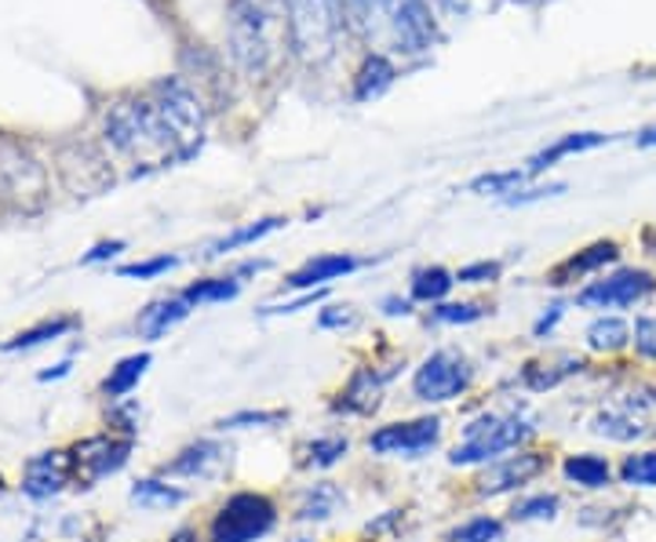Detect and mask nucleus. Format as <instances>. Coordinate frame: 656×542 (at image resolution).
<instances>
[{
  "label": "nucleus",
  "mask_w": 656,
  "mask_h": 542,
  "mask_svg": "<svg viewBox=\"0 0 656 542\" xmlns=\"http://www.w3.org/2000/svg\"><path fill=\"white\" fill-rule=\"evenodd\" d=\"M631 343V327L621 317H598L587 327V346L595 353H621Z\"/></svg>",
  "instance_id": "nucleus-23"
},
{
  "label": "nucleus",
  "mask_w": 656,
  "mask_h": 542,
  "mask_svg": "<svg viewBox=\"0 0 656 542\" xmlns=\"http://www.w3.org/2000/svg\"><path fill=\"white\" fill-rule=\"evenodd\" d=\"M78 324L73 317H55V321H41L27 327V332H19L11 343H4V350H30V346H41V343H55L59 335H66L70 327Z\"/></svg>",
  "instance_id": "nucleus-27"
},
{
  "label": "nucleus",
  "mask_w": 656,
  "mask_h": 542,
  "mask_svg": "<svg viewBox=\"0 0 656 542\" xmlns=\"http://www.w3.org/2000/svg\"><path fill=\"white\" fill-rule=\"evenodd\" d=\"M183 499H186V491L164 481H139L132 488V502H139L143 510H168V507H180Z\"/></svg>",
  "instance_id": "nucleus-26"
},
{
  "label": "nucleus",
  "mask_w": 656,
  "mask_h": 542,
  "mask_svg": "<svg viewBox=\"0 0 656 542\" xmlns=\"http://www.w3.org/2000/svg\"><path fill=\"white\" fill-rule=\"evenodd\" d=\"M562 473L570 477L573 484L591 488V491L609 488V481H613V466L605 462L602 456H591V451H584V456H570V459H565V462H562Z\"/></svg>",
  "instance_id": "nucleus-18"
},
{
  "label": "nucleus",
  "mask_w": 656,
  "mask_h": 542,
  "mask_svg": "<svg viewBox=\"0 0 656 542\" xmlns=\"http://www.w3.org/2000/svg\"><path fill=\"white\" fill-rule=\"evenodd\" d=\"M175 267V259L172 256H161V259H150V262H135V267H124L121 270V277H157V273H164V270H172Z\"/></svg>",
  "instance_id": "nucleus-41"
},
{
  "label": "nucleus",
  "mask_w": 656,
  "mask_h": 542,
  "mask_svg": "<svg viewBox=\"0 0 656 542\" xmlns=\"http://www.w3.org/2000/svg\"><path fill=\"white\" fill-rule=\"evenodd\" d=\"M288 15V41L293 52L321 66L332 59L339 44V30H344V15H339V0H281Z\"/></svg>",
  "instance_id": "nucleus-3"
},
{
  "label": "nucleus",
  "mask_w": 656,
  "mask_h": 542,
  "mask_svg": "<svg viewBox=\"0 0 656 542\" xmlns=\"http://www.w3.org/2000/svg\"><path fill=\"white\" fill-rule=\"evenodd\" d=\"M150 368V353H132V357H124L117 368H110L106 375V383H103V394L110 400H121V397H129L132 389L139 386V379L146 375Z\"/></svg>",
  "instance_id": "nucleus-20"
},
{
  "label": "nucleus",
  "mask_w": 656,
  "mask_h": 542,
  "mask_svg": "<svg viewBox=\"0 0 656 542\" xmlns=\"http://www.w3.org/2000/svg\"><path fill=\"white\" fill-rule=\"evenodd\" d=\"M73 477V459L66 451H44L27 466V481H22V491L33 499H48L66 484Z\"/></svg>",
  "instance_id": "nucleus-12"
},
{
  "label": "nucleus",
  "mask_w": 656,
  "mask_h": 542,
  "mask_svg": "<svg viewBox=\"0 0 656 542\" xmlns=\"http://www.w3.org/2000/svg\"><path fill=\"white\" fill-rule=\"evenodd\" d=\"M350 8H355L358 22H365V27H372V19L383 15L387 0H350Z\"/></svg>",
  "instance_id": "nucleus-42"
},
{
  "label": "nucleus",
  "mask_w": 656,
  "mask_h": 542,
  "mask_svg": "<svg viewBox=\"0 0 656 542\" xmlns=\"http://www.w3.org/2000/svg\"><path fill=\"white\" fill-rule=\"evenodd\" d=\"M441 4H452V0H441Z\"/></svg>",
  "instance_id": "nucleus-50"
},
{
  "label": "nucleus",
  "mask_w": 656,
  "mask_h": 542,
  "mask_svg": "<svg viewBox=\"0 0 656 542\" xmlns=\"http://www.w3.org/2000/svg\"><path fill=\"white\" fill-rule=\"evenodd\" d=\"M339 502H344V491H339L332 481H321V484L303 491L296 517L299 521H325V517H332L339 510Z\"/></svg>",
  "instance_id": "nucleus-22"
},
{
  "label": "nucleus",
  "mask_w": 656,
  "mask_h": 542,
  "mask_svg": "<svg viewBox=\"0 0 656 542\" xmlns=\"http://www.w3.org/2000/svg\"><path fill=\"white\" fill-rule=\"evenodd\" d=\"M277 524V507L263 491H237L223 502L208 524V542H256Z\"/></svg>",
  "instance_id": "nucleus-4"
},
{
  "label": "nucleus",
  "mask_w": 656,
  "mask_h": 542,
  "mask_svg": "<svg viewBox=\"0 0 656 542\" xmlns=\"http://www.w3.org/2000/svg\"><path fill=\"white\" fill-rule=\"evenodd\" d=\"M503 535V524L496 517H471L460 528H452L445 535V542H496Z\"/></svg>",
  "instance_id": "nucleus-34"
},
{
  "label": "nucleus",
  "mask_w": 656,
  "mask_h": 542,
  "mask_svg": "<svg viewBox=\"0 0 656 542\" xmlns=\"http://www.w3.org/2000/svg\"><path fill=\"white\" fill-rule=\"evenodd\" d=\"M347 437H318L310 440L307 448H303V459L299 466H318V470H328V466H336L339 459L347 456Z\"/></svg>",
  "instance_id": "nucleus-30"
},
{
  "label": "nucleus",
  "mask_w": 656,
  "mask_h": 542,
  "mask_svg": "<svg viewBox=\"0 0 656 542\" xmlns=\"http://www.w3.org/2000/svg\"><path fill=\"white\" fill-rule=\"evenodd\" d=\"M318 324L321 327H350V324H355V313H350V310H325Z\"/></svg>",
  "instance_id": "nucleus-44"
},
{
  "label": "nucleus",
  "mask_w": 656,
  "mask_h": 542,
  "mask_svg": "<svg viewBox=\"0 0 656 542\" xmlns=\"http://www.w3.org/2000/svg\"><path fill=\"white\" fill-rule=\"evenodd\" d=\"M201 128H205V117H201V103L191 87H183L180 81H164L150 98H139V103L113 113L106 135L124 154L164 164L194 157Z\"/></svg>",
  "instance_id": "nucleus-1"
},
{
  "label": "nucleus",
  "mask_w": 656,
  "mask_h": 542,
  "mask_svg": "<svg viewBox=\"0 0 656 542\" xmlns=\"http://www.w3.org/2000/svg\"><path fill=\"white\" fill-rule=\"evenodd\" d=\"M132 456V437H88L81 440L78 448L70 451L73 459V481L81 488H92L95 481H103V477L117 473L124 462Z\"/></svg>",
  "instance_id": "nucleus-7"
},
{
  "label": "nucleus",
  "mask_w": 656,
  "mask_h": 542,
  "mask_svg": "<svg viewBox=\"0 0 656 542\" xmlns=\"http://www.w3.org/2000/svg\"><path fill=\"white\" fill-rule=\"evenodd\" d=\"M325 292H303L296 302H285V306H267L263 313H296V310H307V306H314V302H318Z\"/></svg>",
  "instance_id": "nucleus-43"
},
{
  "label": "nucleus",
  "mask_w": 656,
  "mask_h": 542,
  "mask_svg": "<svg viewBox=\"0 0 656 542\" xmlns=\"http://www.w3.org/2000/svg\"><path fill=\"white\" fill-rule=\"evenodd\" d=\"M500 277V262H474V267H463L457 273L460 284H489Z\"/></svg>",
  "instance_id": "nucleus-40"
},
{
  "label": "nucleus",
  "mask_w": 656,
  "mask_h": 542,
  "mask_svg": "<svg viewBox=\"0 0 656 542\" xmlns=\"http://www.w3.org/2000/svg\"><path fill=\"white\" fill-rule=\"evenodd\" d=\"M616 408H621L642 434H656V386L627 389V394L616 400Z\"/></svg>",
  "instance_id": "nucleus-21"
},
{
  "label": "nucleus",
  "mask_w": 656,
  "mask_h": 542,
  "mask_svg": "<svg viewBox=\"0 0 656 542\" xmlns=\"http://www.w3.org/2000/svg\"><path fill=\"white\" fill-rule=\"evenodd\" d=\"M191 539H194V532H180L172 542H191Z\"/></svg>",
  "instance_id": "nucleus-49"
},
{
  "label": "nucleus",
  "mask_w": 656,
  "mask_h": 542,
  "mask_svg": "<svg viewBox=\"0 0 656 542\" xmlns=\"http://www.w3.org/2000/svg\"><path fill=\"white\" fill-rule=\"evenodd\" d=\"M299 542H310V539H299Z\"/></svg>",
  "instance_id": "nucleus-51"
},
{
  "label": "nucleus",
  "mask_w": 656,
  "mask_h": 542,
  "mask_svg": "<svg viewBox=\"0 0 656 542\" xmlns=\"http://www.w3.org/2000/svg\"><path fill=\"white\" fill-rule=\"evenodd\" d=\"M562 361L565 357H558V361H529L525 372H522L525 386L529 389H551V386H558L565 375H573V372L584 368V364H570V368H558Z\"/></svg>",
  "instance_id": "nucleus-29"
},
{
  "label": "nucleus",
  "mask_w": 656,
  "mask_h": 542,
  "mask_svg": "<svg viewBox=\"0 0 656 542\" xmlns=\"http://www.w3.org/2000/svg\"><path fill=\"white\" fill-rule=\"evenodd\" d=\"M380 405H383V386H380V375L372 368H361L350 375V383L344 386V394L336 400V408L347 415H372Z\"/></svg>",
  "instance_id": "nucleus-14"
},
{
  "label": "nucleus",
  "mask_w": 656,
  "mask_h": 542,
  "mask_svg": "<svg viewBox=\"0 0 656 542\" xmlns=\"http://www.w3.org/2000/svg\"><path fill=\"white\" fill-rule=\"evenodd\" d=\"M529 437H533V426H525L522 419H511V415H482V419H474L463 430V440L452 448L449 462L452 466L489 462L503 456V451L522 448Z\"/></svg>",
  "instance_id": "nucleus-5"
},
{
  "label": "nucleus",
  "mask_w": 656,
  "mask_h": 542,
  "mask_svg": "<svg viewBox=\"0 0 656 542\" xmlns=\"http://www.w3.org/2000/svg\"><path fill=\"white\" fill-rule=\"evenodd\" d=\"M387 313H409V302H398V299H390V302H387Z\"/></svg>",
  "instance_id": "nucleus-48"
},
{
  "label": "nucleus",
  "mask_w": 656,
  "mask_h": 542,
  "mask_svg": "<svg viewBox=\"0 0 656 542\" xmlns=\"http://www.w3.org/2000/svg\"><path fill=\"white\" fill-rule=\"evenodd\" d=\"M277 226H285V219H259V222H252V226H245V230H234L230 237H223L219 244H212L208 256H226V251H234V248L256 244V241H263L267 233H274Z\"/></svg>",
  "instance_id": "nucleus-33"
},
{
  "label": "nucleus",
  "mask_w": 656,
  "mask_h": 542,
  "mask_svg": "<svg viewBox=\"0 0 656 542\" xmlns=\"http://www.w3.org/2000/svg\"><path fill=\"white\" fill-rule=\"evenodd\" d=\"M554 513H558V496L522 499V502H514V510H511L514 521H551Z\"/></svg>",
  "instance_id": "nucleus-36"
},
{
  "label": "nucleus",
  "mask_w": 656,
  "mask_h": 542,
  "mask_svg": "<svg viewBox=\"0 0 656 542\" xmlns=\"http://www.w3.org/2000/svg\"><path fill=\"white\" fill-rule=\"evenodd\" d=\"M656 288L653 273L646 270H621L605 281L587 284L584 292L576 295L580 306H595V310H616V306H635Z\"/></svg>",
  "instance_id": "nucleus-9"
},
{
  "label": "nucleus",
  "mask_w": 656,
  "mask_h": 542,
  "mask_svg": "<svg viewBox=\"0 0 656 542\" xmlns=\"http://www.w3.org/2000/svg\"><path fill=\"white\" fill-rule=\"evenodd\" d=\"M117 251H121V241H113V244H99V248H95L92 256H88L84 262H99V259H106V256H117Z\"/></svg>",
  "instance_id": "nucleus-46"
},
{
  "label": "nucleus",
  "mask_w": 656,
  "mask_h": 542,
  "mask_svg": "<svg viewBox=\"0 0 656 542\" xmlns=\"http://www.w3.org/2000/svg\"><path fill=\"white\" fill-rule=\"evenodd\" d=\"M230 55L245 77H263L277 55L274 0H234L230 4Z\"/></svg>",
  "instance_id": "nucleus-2"
},
{
  "label": "nucleus",
  "mask_w": 656,
  "mask_h": 542,
  "mask_svg": "<svg viewBox=\"0 0 656 542\" xmlns=\"http://www.w3.org/2000/svg\"><path fill=\"white\" fill-rule=\"evenodd\" d=\"M383 15L394 30V41L406 48V52H427L434 41V19L427 0H387Z\"/></svg>",
  "instance_id": "nucleus-11"
},
{
  "label": "nucleus",
  "mask_w": 656,
  "mask_h": 542,
  "mask_svg": "<svg viewBox=\"0 0 656 542\" xmlns=\"http://www.w3.org/2000/svg\"><path fill=\"white\" fill-rule=\"evenodd\" d=\"M635 350L642 353V357L656 361V317H642L635 324Z\"/></svg>",
  "instance_id": "nucleus-39"
},
{
  "label": "nucleus",
  "mask_w": 656,
  "mask_h": 542,
  "mask_svg": "<svg viewBox=\"0 0 656 542\" xmlns=\"http://www.w3.org/2000/svg\"><path fill=\"white\" fill-rule=\"evenodd\" d=\"M613 135H602V132H580V135H565L562 143H554L551 149H544V154H536L533 160H529V175L544 171L551 168L554 160L570 157V154H584V149H595V146H605Z\"/></svg>",
  "instance_id": "nucleus-19"
},
{
  "label": "nucleus",
  "mask_w": 656,
  "mask_h": 542,
  "mask_svg": "<svg viewBox=\"0 0 656 542\" xmlns=\"http://www.w3.org/2000/svg\"><path fill=\"white\" fill-rule=\"evenodd\" d=\"M591 430H595L598 437H609V440H621V445H631V440H638V437H646L638 430L635 423L627 419V415L616 408V405H609V408H602L598 415H595V423H591Z\"/></svg>",
  "instance_id": "nucleus-25"
},
{
  "label": "nucleus",
  "mask_w": 656,
  "mask_h": 542,
  "mask_svg": "<svg viewBox=\"0 0 656 542\" xmlns=\"http://www.w3.org/2000/svg\"><path fill=\"white\" fill-rule=\"evenodd\" d=\"M621 481L631 488H656V451H631L621 462Z\"/></svg>",
  "instance_id": "nucleus-31"
},
{
  "label": "nucleus",
  "mask_w": 656,
  "mask_h": 542,
  "mask_svg": "<svg viewBox=\"0 0 656 542\" xmlns=\"http://www.w3.org/2000/svg\"><path fill=\"white\" fill-rule=\"evenodd\" d=\"M485 313V306H478V302H441L434 310V321L438 324H471Z\"/></svg>",
  "instance_id": "nucleus-37"
},
{
  "label": "nucleus",
  "mask_w": 656,
  "mask_h": 542,
  "mask_svg": "<svg viewBox=\"0 0 656 542\" xmlns=\"http://www.w3.org/2000/svg\"><path fill=\"white\" fill-rule=\"evenodd\" d=\"M441 437V419L434 415H427V419H409V423H390L380 426L372 437H369V448L376 456H406L416 459L423 456V451H431Z\"/></svg>",
  "instance_id": "nucleus-8"
},
{
  "label": "nucleus",
  "mask_w": 656,
  "mask_h": 542,
  "mask_svg": "<svg viewBox=\"0 0 656 542\" xmlns=\"http://www.w3.org/2000/svg\"><path fill=\"white\" fill-rule=\"evenodd\" d=\"M361 262L355 256H318L310 259L307 267H299L293 277H288V288H299V292H307V288H318V284H328L336 281V277H344L350 270H358Z\"/></svg>",
  "instance_id": "nucleus-16"
},
{
  "label": "nucleus",
  "mask_w": 656,
  "mask_h": 542,
  "mask_svg": "<svg viewBox=\"0 0 656 542\" xmlns=\"http://www.w3.org/2000/svg\"><path fill=\"white\" fill-rule=\"evenodd\" d=\"M285 423V411H237L219 423V430H245V426H274Z\"/></svg>",
  "instance_id": "nucleus-38"
},
{
  "label": "nucleus",
  "mask_w": 656,
  "mask_h": 542,
  "mask_svg": "<svg viewBox=\"0 0 656 542\" xmlns=\"http://www.w3.org/2000/svg\"><path fill=\"white\" fill-rule=\"evenodd\" d=\"M616 256H621V248H616V241H598L591 244L584 251H576L573 259H565L558 270L551 273V284H570V281H580V277L587 273H598L602 267H609V262H616Z\"/></svg>",
  "instance_id": "nucleus-15"
},
{
  "label": "nucleus",
  "mask_w": 656,
  "mask_h": 542,
  "mask_svg": "<svg viewBox=\"0 0 656 542\" xmlns=\"http://www.w3.org/2000/svg\"><path fill=\"white\" fill-rule=\"evenodd\" d=\"M638 146H642V149H649V146H656V124H653V128H646V132H642V135H638Z\"/></svg>",
  "instance_id": "nucleus-47"
},
{
  "label": "nucleus",
  "mask_w": 656,
  "mask_h": 542,
  "mask_svg": "<svg viewBox=\"0 0 656 542\" xmlns=\"http://www.w3.org/2000/svg\"><path fill=\"white\" fill-rule=\"evenodd\" d=\"M186 317H191V302L186 299H161L154 302V306H146L143 313H139V335L143 338H164L172 332L175 324H183Z\"/></svg>",
  "instance_id": "nucleus-17"
},
{
  "label": "nucleus",
  "mask_w": 656,
  "mask_h": 542,
  "mask_svg": "<svg viewBox=\"0 0 656 542\" xmlns=\"http://www.w3.org/2000/svg\"><path fill=\"white\" fill-rule=\"evenodd\" d=\"M544 470H547L544 451H519V456H503L500 462H492L478 473L474 491L478 496H503V491H514V488H522L529 481H536Z\"/></svg>",
  "instance_id": "nucleus-10"
},
{
  "label": "nucleus",
  "mask_w": 656,
  "mask_h": 542,
  "mask_svg": "<svg viewBox=\"0 0 656 542\" xmlns=\"http://www.w3.org/2000/svg\"><path fill=\"white\" fill-rule=\"evenodd\" d=\"M471 383H474L471 361L457 350H438L416 368L412 394L427 400V405H441V400H457L460 394H467Z\"/></svg>",
  "instance_id": "nucleus-6"
},
{
  "label": "nucleus",
  "mask_w": 656,
  "mask_h": 542,
  "mask_svg": "<svg viewBox=\"0 0 656 542\" xmlns=\"http://www.w3.org/2000/svg\"><path fill=\"white\" fill-rule=\"evenodd\" d=\"M237 292H242V284H237L234 277H212V281H197V284L186 288L183 299L191 302V306H194V302L201 306V302H226V299H234Z\"/></svg>",
  "instance_id": "nucleus-32"
},
{
  "label": "nucleus",
  "mask_w": 656,
  "mask_h": 542,
  "mask_svg": "<svg viewBox=\"0 0 656 542\" xmlns=\"http://www.w3.org/2000/svg\"><path fill=\"white\" fill-rule=\"evenodd\" d=\"M230 459V451L216 440H197V445L183 448L180 456H175L168 466H164V473H175V477H212L219 473V466Z\"/></svg>",
  "instance_id": "nucleus-13"
},
{
  "label": "nucleus",
  "mask_w": 656,
  "mask_h": 542,
  "mask_svg": "<svg viewBox=\"0 0 656 542\" xmlns=\"http://www.w3.org/2000/svg\"><path fill=\"white\" fill-rule=\"evenodd\" d=\"M529 179V171H492L471 183L474 194H519V186Z\"/></svg>",
  "instance_id": "nucleus-35"
},
{
  "label": "nucleus",
  "mask_w": 656,
  "mask_h": 542,
  "mask_svg": "<svg viewBox=\"0 0 656 542\" xmlns=\"http://www.w3.org/2000/svg\"><path fill=\"white\" fill-rule=\"evenodd\" d=\"M562 313H565L562 306H551V313H547V317H540V321H536V338H544V335L551 332V327L562 321Z\"/></svg>",
  "instance_id": "nucleus-45"
},
{
  "label": "nucleus",
  "mask_w": 656,
  "mask_h": 542,
  "mask_svg": "<svg viewBox=\"0 0 656 542\" xmlns=\"http://www.w3.org/2000/svg\"><path fill=\"white\" fill-rule=\"evenodd\" d=\"M457 284V277H452L449 270H441V267H427L412 277V299H420V302H438V299H445L449 295V288Z\"/></svg>",
  "instance_id": "nucleus-28"
},
{
  "label": "nucleus",
  "mask_w": 656,
  "mask_h": 542,
  "mask_svg": "<svg viewBox=\"0 0 656 542\" xmlns=\"http://www.w3.org/2000/svg\"><path fill=\"white\" fill-rule=\"evenodd\" d=\"M390 81H394V66H390L383 55H369L365 59V66L358 70L355 95L358 98H376L383 87H390Z\"/></svg>",
  "instance_id": "nucleus-24"
}]
</instances>
